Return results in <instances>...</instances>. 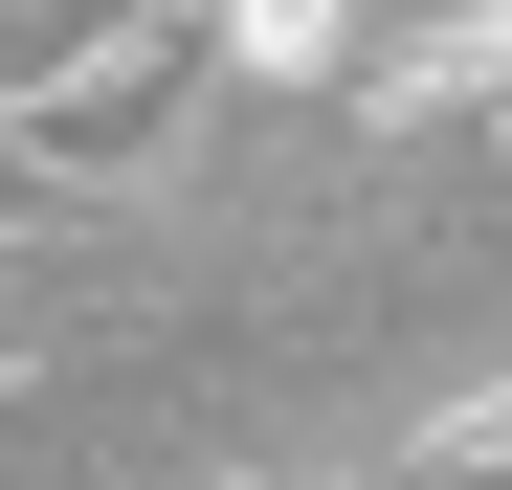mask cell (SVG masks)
I'll return each instance as SVG.
<instances>
[{"label":"cell","instance_id":"6da1fadb","mask_svg":"<svg viewBox=\"0 0 512 490\" xmlns=\"http://www.w3.org/2000/svg\"><path fill=\"white\" fill-rule=\"evenodd\" d=\"M201 112H223V67H201V0H134V23L67 67L45 112H0V156H23L67 223H90V201H134V179H179V156H201Z\"/></svg>","mask_w":512,"mask_h":490},{"label":"cell","instance_id":"3957f363","mask_svg":"<svg viewBox=\"0 0 512 490\" xmlns=\"http://www.w3.org/2000/svg\"><path fill=\"white\" fill-rule=\"evenodd\" d=\"M201 67H223V90H334V112H357L379 0H201Z\"/></svg>","mask_w":512,"mask_h":490},{"label":"cell","instance_id":"7a4b0ae2","mask_svg":"<svg viewBox=\"0 0 512 490\" xmlns=\"http://www.w3.org/2000/svg\"><path fill=\"white\" fill-rule=\"evenodd\" d=\"M357 134H512V0H446L423 45L357 67Z\"/></svg>","mask_w":512,"mask_h":490}]
</instances>
